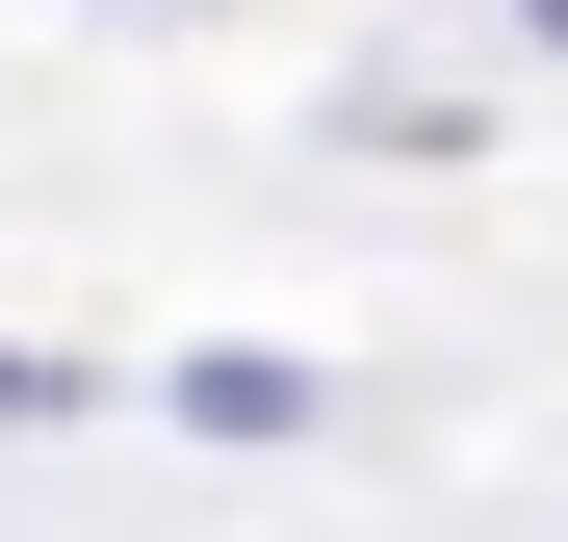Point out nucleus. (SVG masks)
<instances>
[{"label":"nucleus","instance_id":"1","mask_svg":"<svg viewBox=\"0 0 568 542\" xmlns=\"http://www.w3.org/2000/svg\"><path fill=\"white\" fill-rule=\"evenodd\" d=\"M517 27H542V52H568V0H517Z\"/></svg>","mask_w":568,"mask_h":542}]
</instances>
